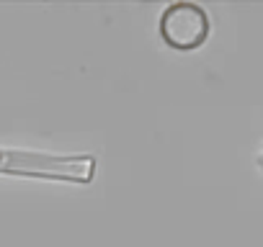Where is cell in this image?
Here are the masks:
<instances>
[{
    "label": "cell",
    "instance_id": "cell-2",
    "mask_svg": "<svg viewBox=\"0 0 263 247\" xmlns=\"http://www.w3.org/2000/svg\"><path fill=\"white\" fill-rule=\"evenodd\" d=\"M160 31L165 34L168 44L181 47V49H191V47H199L201 39L206 36L209 18L194 3H176L163 13Z\"/></svg>",
    "mask_w": 263,
    "mask_h": 247
},
{
    "label": "cell",
    "instance_id": "cell-1",
    "mask_svg": "<svg viewBox=\"0 0 263 247\" xmlns=\"http://www.w3.org/2000/svg\"><path fill=\"white\" fill-rule=\"evenodd\" d=\"M93 165L96 160L88 155H39V152H18L0 147V173L90 180Z\"/></svg>",
    "mask_w": 263,
    "mask_h": 247
}]
</instances>
